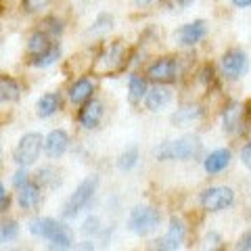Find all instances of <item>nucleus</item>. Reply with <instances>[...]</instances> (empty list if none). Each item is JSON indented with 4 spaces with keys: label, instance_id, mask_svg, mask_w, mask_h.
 <instances>
[{
    "label": "nucleus",
    "instance_id": "1",
    "mask_svg": "<svg viewBox=\"0 0 251 251\" xmlns=\"http://www.w3.org/2000/svg\"><path fill=\"white\" fill-rule=\"evenodd\" d=\"M29 232L36 237H42L50 241V247L54 249H69L74 243V234L65 224L57 222L54 218H36L29 222Z\"/></svg>",
    "mask_w": 251,
    "mask_h": 251
},
{
    "label": "nucleus",
    "instance_id": "2",
    "mask_svg": "<svg viewBox=\"0 0 251 251\" xmlns=\"http://www.w3.org/2000/svg\"><path fill=\"white\" fill-rule=\"evenodd\" d=\"M201 140L197 136H182L178 140H168L157 147L155 157L159 161H172V159H180V161H188L201 155Z\"/></svg>",
    "mask_w": 251,
    "mask_h": 251
},
{
    "label": "nucleus",
    "instance_id": "3",
    "mask_svg": "<svg viewBox=\"0 0 251 251\" xmlns=\"http://www.w3.org/2000/svg\"><path fill=\"white\" fill-rule=\"evenodd\" d=\"M97 188H99V176L97 174H92V176H86L80 184H77V188L72 193V197H69L65 201V205H63V211H61V216L65 218V220H72L75 218L80 211L88 205V203L92 201L94 197V193H97Z\"/></svg>",
    "mask_w": 251,
    "mask_h": 251
},
{
    "label": "nucleus",
    "instance_id": "4",
    "mask_svg": "<svg viewBox=\"0 0 251 251\" xmlns=\"http://www.w3.org/2000/svg\"><path fill=\"white\" fill-rule=\"evenodd\" d=\"M161 222V214L151 205H138L130 211L128 218V228L138 234V237H147L153 230H157V226Z\"/></svg>",
    "mask_w": 251,
    "mask_h": 251
},
{
    "label": "nucleus",
    "instance_id": "5",
    "mask_svg": "<svg viewBox=\"0 0 251 251\" xmlns=\"http://www.w3.org/2000/svg\"><path fill=\"white\" fill-rule=\"evenodd\" d=\"M42 136L38 134V132H27V134H23L19 138L17 147H15V161H17V166L21 168H29L34 166L38 161V157H40V151H42Z\"/></svg>",
    "mask_w": 251,
    "mask_h": 251
},
{
    "label": "nucleus",
    "instance_id": "6",
    "mask_svg": "<svg viewBox=\"0 0 251 251\" xmlns=\"http://www.w3.org/2000/svg\"><path fill=\"white\" fill-rule=\"evenodd\" d=\"M126 63V49L122 42H113L97 57V63L92 65V72L99 75L115 74L117 69H122Z\"/></svg>",
    "mask_w": 251,
    "mask_h": 251
},
{
    "label": "nucleus",
    "instance_id": "7",
    "mask_svg": "<svg viewBox=\"0 0 251 251\" xmlns=\"http://www.w3.org/2000/svg\"><path fill=\"white\" fill-rule=\"evenodd\" d=\"M201 207L207 211H222L232 205L234 193L228 186H211L201 193Z\"/></svg>",
    "mask_w": 251,
    "mask_h": 251
},
{
    "label": "nucleus",
    "instance_id": "8",
    "mask_svg": "<svg viewBox=\"0 0 251 251\" xmlns=\"http://www.w3.org/2000/svg\"><path fill=\"white\" fill-rule=\"evenodd\" d=\"M149 80L155 84H170L178 77V63L174 59H159L147 69Z\"/></svg>",
    "mask_w": 251,
    "mask_h": 251
},
{
    "label": "nucleus",
    "instance_id": "9",
    "mask_svg": "<svg viewBox=\"0 0 251 251\" xmlns=\"http://www.w3.org/2000/svg\"><path fill=\"white\" fill-rule=\"evenodd\" d=\"M222 72L226 77L237 80L247 72V54L241 49H232L222 57Z\"/></svg>",
    "mask_w": 251,
    "mask_h": 251
},
{
    "label": "nucleus",
    "instance_id": "10",
    "mask_svg": "<svg viewBox=\"0 0 251 251\" xmlns=\"http://www.w3.org/2000/svg\"><path fill=\"white\" fill-rule=\"evenodd\" d=\"M205 34H207V23L203 19H197V21L186 23V25L178 29V40L184 46H193V44L201 42L203 38H205Z\"/></svg>",
    "mask_w": 251,
    "mask_h": 251
},
{
    "label": "nucleus",
    "instance_id": "11",
    "mask_svg": "<svg viewBox=\"0 0 251 251\" xmlns=\"http://www.w3.org/2000/svg\"><path fill=\"white\" fill-rule=\"evenodd\" d=\"M67 147H69V136L65 130H52L44 138V153L52 157V159H59V157L65 155Z\"/></svg>",
    "mask_w": 251,
    "mask_h": 251
},
{
    "label": "nucleus",
    "instance_id": "12",
    "mask_svg": "<svg viewBox=\"0 0 251 251\" xmlns=\"http://www.w3.org/2000/svg\"><path fill=\"white\" fill-rule=\"evenodd\" d=\"M184 234H186L184 222L180 218H172L166 237H163L161 241H157V247H159V249H178L180 243L184 241Z\"/></svg>",
    "mask_w": 251,
    "mask_h": 251
},
{
    "label": "nucleus",
    "instance_id": "13",
    "mask_svg": "<svg viewBox=\"0 0 251 251\" xmlns=\"http://www.w3.org/2000/svg\"><path fill=\"white\" fill-rule=\"evenodd\" d=\"M170 103H172V90L161 84L151 90H147V94H145V105L149 111H163Z\"/></svg>",
    "mask_w": 251,
    "mask_h": 251
},
{
    "label": "nucleus",
    "instance_id": "14",
    "mask_svg": "<svg viewBox=\"0 0 251 251\" xmlns=\"http://www.w3.org/2000/svg\"><path fill=\"white\" fill-rule=\"evenodd\" d=\"M103 113H105V109H103V103H100V100H88L86 107L80 111V124L88 130L99 128L100 120H103Z\"/></svg>",
    "mask_w": 251,
    "mask_h": 251
},
{
    "label": "nucleus",
    "instance_id": "15",
    "mask_svg": "<svg viewBox=\"0 0 251 251\" xmlns=\"http://www.w3.org/2000/svg\"><path fill=\"white\" fill-rule=\"evenodd\" d=\"M230 151L228 149H218V151H211L205 161H203V168H205L207 174H220V172H224L226 168L230 166Z\"/></svg>",
    "mask_w": 251,
    "mask_h": 251
},
{
    "label": "nucleus",
    "instance_id": "16",
    "mask_svg": "<svg viewBox=\"0 0 251 251\" xmlns=\"http://www.w3.org/2000/svg\"><path fill=\"white\" fill-rule=\"evenodd\" d=\"M243 105L241 103H230L222 113V126L226 134H234L243 126Z\"/></svg>",
    "mask_w": 251,
    "mask_h": 251
},
{
    "label": "nucleus",
    "instance_id": "17",
    "mask_svg": "<svg viewBox=\"0 0 251 251\" xmlns=\"http://www.w3.org/2000/svg\"><path fill=\"white\" fill-rule=\"evenodd\" d=\"M92 92H94V86L88 77H80L75 80L72 86H69V100L75 105H82V103H88L92 99Z\"/></svg>",
    "mask_w": 251,
    "mask_h": 251
},
{
    "label": "nucleus",
    "instance_id": "18",
    "mask_svg": "<svg viewBox=\"0 0 251 251\" xmlns=\"http://www.w3.org/2000/svg\"><path fill=\"white\" fill-rule=\"evenodd\" d=\"M17 201H19L21 209H34L38 203H40V186L34 182H25L19 188Z\"/></svg>",
    "mask_w": 251,
    "mask_h": 251
},
{
    "label": "nucleus",
    "instance_id": "19",
    "mask_svg": "<svg viewBox=\"0 0 251 251\" xmlns=\"http://www.w3.org/2000/svg\"><path fill=\"white\" fill-rule=\"evenodd\" d=\"M21 97L19 84L9 75H0V103H15Z\"/></svg>",
    "mask_w": 251,
    "mask_h": 251
},
{
    "label": "nucleus",
    "instance_id": "20",
    "mask_svg": "<svg viewBox=\"0 0 251 251\" xmlns=\"http://www.w3.org/2000/svg\"><path fill=\"white\" fill-rule=\"evenodd\" d=\"M61 107V97L57 92H46L44 97H40L38 100V115L40 117H50L52 113H57Z\"/></svg>",
    "mask_w": 251,
    "mask_h": 251
},
{
    "label": "nucleus",
    "instance_id": "21",
    "mask_svg": "<svg viewBox=\"0 0 251 251\" xmlns=\"http://www.w3.org/2000/svg\"><path fill=\"white\" fill-rule=\"evenodd\" d=\"M50 46H52V42L49 40V34H46V31H36V34L29 38V42H27V54H29V59L38 57V54H42L44 50H49Z\"/></svg>",
    "mask_w": 251,
    "mask_h": 251
},
{
    "label": "nucleus",
    "instance_id": "22",
    "mask_svg": "<svg viewBox=\"0 0 251 251\" xmlns=\"http://www.w3.org/2000/svg\"><path fill=\"white\" fill-rule=\"evenodd\" d=\"M201 107L199 105H188V107H180L178 111L172 115V124L176 126H182V124H191L195 120H199L201 117Z\"/></svg>",
    "mask_w": 251,
    "mask_h": 251
},
{
    "label": "nucleus",
    "instance_id": "23",
    "mask_svg": "<svg viewBox=\"0 0 251 251\" xmlns=\"http://www.w3.org/2000/svg\"><path fill=\"white\" fill-rule=\"evenodd\" d=\"M61 57V44L59 42H52V46L49 50H44L42 54H38V57L31 59V65L36 67H50L52 63H57Z\"/></svg>",
    "mask_w": 251,
    "mask_h": 251
},
{
    "label": "nucleus",
    "instance_id": "24",
    "mask_svg": "<svg viewBox=\"0 0 251 251\" xmlns=\"http://www.w3.org/2000/svg\"><path fill=\"white\" fill-rule=\"evenodd\" d=\"M128 86H130V100H132V103H138V100L145 99V94H147V82H145V77L130 75Z\"/></svg>",
    "mask_w": 251,
    "mask_h": 251
},
{
    "label": "nucleus",
    "instance_id": "25",
    "mask_svg": "<svg viewBox=\"0 0 251 251\" xmlns=\"http://www.w3.org/2000/svg\"><path fill=\"white\" fill-rule=\"evenodd\" d=\"M111 27H113V17L111 15H107V13H103V15H99L97 21L92 23V27L88 29V36H103Z\"/></svg>",
    "mask_w": 251,
    "mask_h": 251
},
{
    "label": "nucleus",
    "instance_id": "26",
    "mask_svg": "<svg viewBox=\"0 0 251 251\" xmlns=\"http://www.w3.org/2000/svg\"><path fill=\"white\" fill-rule=\"evenodd\" d=\"M136 161H138V149L130 147L120 155V159H117V168H120L122 172H128V170H132L136 166Z\"/></svg>",
    "mask_w": 251,
    "mask_h": 251
},
{
    "label": "nucleus",
    "instance_id": "27",
    "mask_svg": "<svg viewBox=\"0 0 251 251\" xmlns=\"http://www.w3.org/2000/svg\"><path fill=\"white\" fill-rule=\"evenodd\" d=\"M17 234H19V226L15 220H2L0 222V245L17 239Z\"/></svg>",
    "mask_w": 251,
    "mask_h": 251
},
{
    "label": "nucleus",
    "instance_id": "28",
    "mask_svg": "<svg viewBox=\"0 0 251 251\" xmlns=\"http://www.w3.org/2000/svg\"><path fill=\"white\" fill-rule=\"evenodd\" d=\"M38 182L42 186H49V188H54L61 184V178H59V172L54 168H42L38 172Z\"/></svg>",
    "mask_w": 251,
    "mask_h": 251
},
{
    "label": "nucleus",
    "instance_id": "29",
    "mask_svg": "<svg viewBox=\"0 0 251 251\" xmlns=\"http://www.w3.org/2000/svg\"><path fill=\"white\" fill-rule=\"evenodd\" d=\"M82 232H84V234H99V232H100V222H99V218H97V216H90V218L84 222Z\"/></svg>",
    "mask_w": 251,
    "mask_h": 251
},
{
    "label": "nucleus",
    "instance_id": "30",
    "mask_svg": "<svg viewBox=\"0 0 251 251\" xmlns=\"http://www.w3.org/2000/svg\"><path fill=\"white\" fill-rule=\"evenodd\" d=\"M49 2H50V0H23V6H25V11L36 13V11L44 9V6L49 4Z\"/></svg>",
    "mask_w": 251,
    "mask_h": 251
},
{
    "label": "nucleus",
    "instance_id": "31",
    "mask_svg": "<svg viewBox=\"0 0 251 251\" xmlns=\"http://www.w3.org/2000/svg\"><path fill=\"white\" fill-rule=\"evenodd\" d=\"M44 23H46V27H44L46 34H61V31H63L61 21H57V19H46Z\"/></svg>",
    "mask_w": 251,
    "mask_h": 251
},
{
    "label": "nucleus",
    "instance_id": "32",
    "mask_svg": "<svg viewBox=\"0 0 251 251\" xmlns=\"http://www.w3.org/2000/svg\"><path fill=\"white\" fill-rule=\"evenodd\" d=\"M25 182H29V178H27V172H25V168H23V170H19L17 174L13 176V184L17 186V188H21V186L25 184Z\"/></svg>",
    "mask_w": 251,
    "mask_h": 251
},
{
    "label": "nucleus",
    "instance_id": "33",
    "mask_svg": "<svg viewBox=\"0 0 251 251\" xmlns=\"http://www.w3.org/2000/svg\"><path fill=\"white\" fill-rule=\"evenodd\" d=\"M241 161H243V166L251 170V143H247L245 149L241 151Z\"/></svg>",
    "mask_w": 251,
    "mask_h": 251
},
{
    "label": "nucleus",
    "instance_id": "34",
    "mask_svg": "<svg viewBox=\"0 0 251 251\" xmlns=\"http://www.w3.org/2000/svg\"><path fill=\"white\" fill-rule=\"evenodd\" d=\"M11 205V197L6 195V191H4V186H2V182H0V211H4L6 207Z\"/></svg>",
    "mask_w": 251,
    "mask_h": 251
},
{
    "label": "nucleus",
    "instance_id": "35",
    "mask_svg": "<svg viewBox=\"0 0 251 251\" xmlns=\"http://www.w3.org/2000/svg\"><path fill=\"white\" fill-rule=\"evenodd\" d=\"M237 249L251 251V232H245V234H243V237L239 239V243H237Z\"/></svg>",
    "mask_w": 251,
    "mask_h": 251
},
{
    "label": "nucleus",
    "instance_id": "36",
    "mask_svg": "<svg viewBox=\"0 0 251 251\" xmlns=\"http://www.w3.org/2000/svg\"><path fill=\"white\" fill-rule=\"evenodd\" d=\"M232 4L237 9H245V6H251V0H232Z\"/></svg>",
    "mask_w": 251,
    "mask_h": 251
},
{
    "label": "nucleus",
    "instance_id": "37",
    "mask_svg": "<svg viewBox=\"0 0 251 251\" xmlns=\"http://www.w3.org/2000/svg\"><path fill=\"white\" fill-rule=\"evenodd\" d=\"M191 2H193V0H178V4H180V6H188Z\"/></svg>",
    "mask_w": 251,
    "mask_h": 251
},
{
    "label": "nucleus",
    "instance_id": "38",
    "mask_svg": "<svg viewBox=\"0 0 251 251\" xmlns=\"http://www.w3.org/2000/svg\"><path fill=\"white\" fill-rule=\"evenodd\" d=\"M138 2H151V0H138Z\"/></svg>",
    "mask_w": 251,
    "mask_h": 251
},
{
    "label": "nucleus",
    "instance_id": "39",
    "mask_svg": "<svg viewBox=\"0 0 251 251\" xmlns=\"http://www.w3.org/2000/svg\"><path fill=\"white\" fill-rule=\"evenodd\" d=\"M0 159H2V151H0Z\"/></svg>",
    "mask_w": 251,
    "mask_h": 251
},
{
    "label": "nucleus",
    "instance_id": "40",
    "mask_svg": "<svg viewBox=\"0 0 251 251\" xmlns=\"http://www.w3.org/2000/svg\"><path fill=\"white\" fill-rule=\"evenodd\" d=\"M249 193H251V184H249Z\"/></svg>",
    "mask_w": 251,
    "mask_h": 251
}]
</instances>
